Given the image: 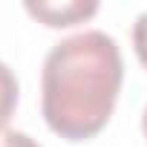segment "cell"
I'll return each instance as SVG.
<instances>
[{
    "mask_svg": "<svg viewBox=\"0 0 147 147\" xmlns=\"http://www.w3.org/2000/svg\"><path fill=\"white\" fill-rule=\"evenodd\" d=\"M124 61L115 38L84 29L58 40L40 72V110L49 130L66 141L98 136L118 101Z\"/></svg>",
    "mask_w": 147,
    "mask_h": 147,
    "instance_id": "1",
    "label": "cell"
},
{
    "mask_svg": "<svg viewBox=\"0 0 147 147\" xmlns=\"http://www.w3.org/2000/svg\"><path fill=\"white\" fill-rule=\"evenodd\" d=\"M26 12L38 20H43L46 26L58 29V26H72L81 23L87 18H92L98 12L95 0H69V3H26Z\"/></svg>",
    "mask_w": 147,
    "mask_h": 147,
    "instance_id": "2",
    "label": "cell"
},
{
    "mask_svg": "<svg viewBox=\"0 0 147 147\" xmlns=\"http://www.w3.org/2000/svg\"><path fill=\"white\" fill-rule=\"evenodd\" d=\"M18 98H20V87H18V78L15 72L0 61V130H6L9 118L15 115L18 110Z\"/></svg>",
    "mask_w": 147,
    "mask_h": 147,
    "instance_id": "3",
    "label": "cell"
},
{
    "mask_svg": "<svg viewBox=\"0 0 147 147\" xmlns=\"http://www.w3.org/2000/svg\"><path fill=\"white\" fill-rule=\"evenodd\" d=\"M133 46H136V55H138L141 66L147 69V12H141L133 23Z\"/></svg>",
    "mask_w": 147,
    "mask_h": 147,
    "instance_id": "4",
    "label": "cell"
},
{
    "mask_svg": "<svg viewBox=\"0 0 147 147\" xmlns=\"http://www.w3.org/2000/svg\"><path fill=\"white\" fill-rule=\"evenodd\" d=\"M0 147H40L32 136L20 133V130H0Z\"/></svg>",
    "mask_w": 147,
    "mask_h": 147,
    "instance_id": "5",
    "label": "cell"
},
{
    "mask_svg": "<svg viewBox=\"0 0 147 147\" xmlns=\"http://www.w3.org/2000/svg\"><path fill=\"white\" fill-rule=\"evenodd\" d=\"M141 130H144V138H147V107H144V115H141Z\"/></svg>",
    "mask_w": 147,
    "mask_h": 147,
    "instance_id": "6",
    "label": "cell"
}]
</instances>
